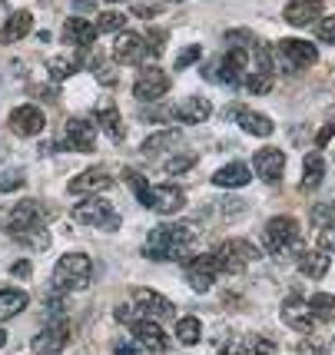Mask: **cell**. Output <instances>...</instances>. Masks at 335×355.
I'll use <instances>...</instances> for the list:
<instances>
[{"label":"cell","mask_w":335,"mask_h":355,"mask_svg":"<svg viewBox=\"0 0 335 355\" xmlns=\"http://www.w3.org/2000/svg\"><path fill=\"white\" fill-rule=\"evenodd\" d=\"M193 226L186 223H160L153 226L146 243H143V256L153 263H166V259H186V249L193 239Z\"/></svg>","instance_id":"6da1fadb"},{"label":"cell","mask_w":335,"mask_h":355,"mask_svg":"<svg viewBox=\"0 0 335 355\" xmlns=\"http://www.w3.org/2000/svg\"><path fill=\"white\" fill-rule=\"evenodd\" d=\"M266 249L273 256H302V232L292 216H275L266 223Z\"/></svg>","instance_id":"7a4b0ae2"},{"label":"cell","mask_w":335,"mask_h":355,"mask_svg":"<svg viewBox=\"0 0 335 355\" xmlns=\"http://www.w3.org/2000/svg\"><path fill=\"white\" fill-rule=\"evenodd\" d=\"M90 276H93V263L87 256H80V252H67V256L57 259V266H53V286H57L60 293L90 286Z\"/></svg>","instance_id":"3957f363"},{"label":"cell","mask_w":335,"mask_h":355,"mask_svg":"<svg viewBox=\"0 0 335 355\" xmlns=\"http://www.w3.org/2000/svg\"><path fill=\"white\" fill-rule=\"evenodd\" d=\"M74 219L83 223V226H93V230H120V213L110 206L107 200H83L74 206Z\"/></svg>","instance_id":"277c9868"},{"label":"cell","mask_w":335,"mask_h":355,"mask_svg":"<svg viewBox=\"0 0 335 355\" xmlns=\"http://www.w3.org/2000/svg\"><path fill=\"white\" fill-rule=\"evenodd\" d=\"M169 90V73L166 70H160V67H143L139 70L137 83H133V96L143 100V103H156V100H163Z\"/></svg>","instance_id":"5b68a950"},{"label":"cell","mask_w":335,"mask_h":355,"mask_svg":"<svg viewBox=\"0 0 335 355\" xmlns=\"http://www.w3.org/2000/svg\"><path fill=\"white\" fill-rule=\"evenodd\" d=\"M216 252L223 259V272H239V269H246L249 263L259 259V249L252 246V243H246V239H226Z\"/></svg>","instance_id":"8992f818"},{"label":"cell","mask_w":335,"mask_h":355,"mask_svg":"<svg viewBox=\"0 0 335 355\" xmlns=\"http://www.w3.org/2000/svg\"><path fill=\"white\" fill-rule=\"evenodd\" d=\"M130 332H133V339L146 349V352H166L169 349V339L166 332H163V325L150 319V315H137L133 322H130Z\"/></svg>","instance_id":"52a82bcc"},{"label":"cell","mask_w":335,"mask_h":355,"mask_svg":"<svg viewBox=\"0 0 335 355\" xmlns=\"http://www.w3.org/2000/svg\"><path fill=\"white\" fill-rule=\"evenodd\" d=\"M70 342V325L63 319H46V325L31 339L33 352H63Z\"/></svg>","instance_id":"ba28073f"},{"label":"cell","mask_w":335,"mask_h":355,"mask_svg":"<svg viewBox=\"0 0 335 355\" xmlns=\"http://www.w3.org/2000/svg\"><path fill=\"white\" fill-rule=\"evenodd\" d=\"M186 206V193L180 186H150V196H146V209L160 213V216H173Z\"/></svg>","instance_id":"9c48e42d"},{"label":"cell","mask_w":335,"mask_h":355,"mask_svg":"<svg viewBox=\"0 0 335 355\" xmlns=\"http://www.w3.org/2000/svg\"><path fill=\"white\" fill-rule=\"evenodd\" d=\"M216 80H223L229 87H236V83H243L246 73H249V50H239V46H232L223 60L216 63Z\"/></svg>","instance_id":"30bf717a"},{"label":"cell","mask_w":335,"mask_h":355,"mask_svg":"<svg viewBox=\"0 0 335 355\" xmlns=\"http://www.w3.org/2000/svg\"><path fill=\"white\" fill-rule=\"evenodd\" d=\"M282 322L289 325V329H295L299 336H312V329H316V315H312V309H309V302H302V299H286L282 302Z\"/></svg>","instance_id":"8fae6325"},{"label":"cell","mask_w":335,"mask_h":355,"mask_svg":"<svg viewBox=\"0 0 335 355\" xmlns=\"http://www.w3.org/2000/svg\"><path fill=\"white\" fill-rule=\"evenodd\" d=\"M33 226H44L40 202H33V200L17 202L14 209H10V216H7V232H10V236H20V232L33 230Z\"/></svg>","instance_id":"7c38bea8"},{"label":"cell","mask_w":335,"mask_h":355,"mask_svg":"<svg viewBox=\"0 0 335 355\" xmlns=\"http://www.w3.org/2000/svg\"><path fill=\"white\" fill-rule=\"evenodd\" d=\"M133 302H137V312L139 315H150V319H169L173 315V302H169L166 295L153 293V289H133Z\"/></svg>","instance_id":"4fadbf2b"},{"label":"cell","mask_w":335,"mask_h":355,"mask_svg":"<svg viewBox=\"0 0 335 355\" xmlns=\"http://www.w3.org/2000/svg\"><path fill=\"white\" fill-rule=\"evenodd\" d=\"M252 173L266 183H279L286 173V153L282 150H259L252 156Z\"/></svg>","instance_id":"5bb4252c"},{"label":"cell","mask_w":335,"mask_h":355,"mask_svg":"<svg viewBox=\"0 0 335 355\" xmlns=\"http://www.w3.org/2000/svg\"><path fill=\"white\" fill-rule=\"evenodd\" d=\"M63 139H67V146L76 150V153H90L93 143H96V120H70V123L63 126Z\"/></svg>","instance_id":"9a60e30c"},{"label":"cell","mask_w":335,"mask_h":355,"mask_svg":"<svg viewBox=\"0 0 335 355\" xmlns=\"http://www.w3.org/2000/svg\"><path fill=\"white\" fill-rule=\"evenodd\" d=\"M279 53H282L286 63L295 67V70H305V67H312V63L319 60V50H316L312 44H305V40H295V37L279 40Z\"/></svg>","instance_id":"2e32d148"},{"label":"cell","mask_w":335,"mask_h":355,"mask_svg":"<svg viewBox=\"0 0 335 355\" xmlns=\"http://www.w3.org/2000/svg\"><path fill=\"white\" fill-rule=\"evenodd\" d=\"M10 130H14L17 137H37L44 130V113L33 107V103H24V107H17L10 113Z\"/></svg>","instance_id":"e0dca14e"},{"label":"cell","mask_w":335,"mask_h":355,"mask_svg":"<svg viewBox=\"0 0 335 355\" xmlns=\"http://www.w3.org/2000/svg\"><path fill=\"white\" fill-rule=\"evenodd\" d=\"M209 113H213V107H209L206 96H186V100H180L176 107L169 110V116L180 120V123H203Z\"/></svg>","instance_id":"ac0fdd59"},{"label":"cell","mask_w":335,"mask_h":355,"mask_svg":"<svg viewBox=\"0 0 335 355\" xmlns=\"http://www.w3.org/2000/svg\"><path fill=\"white\" fill-rule=\"evenodd\" d=\"M110 186H113V176L96 166V170H87V173H80V176H74L67 189H70L74 196H83V193H103Z\"/></svg>","instance_id":"d6986e66"},{"label":"cell","mask_w":335,"mask_h":355,"mask_svg":"<svg viewBox=\"0 0 335 355\" xmlns=\"http://www.w3.org/2000/svg\"><path fill=\"white\" fill-rule=\"evenodd\" d=\"M282 17L289 27H309L316 17H322V0H289Z\"/></svg>","instance_id":"ffe728a7"},{"label":"cell","mask_w":335,"mask_h":355,"mask_svg":"<svg viewBox=\"0 0 335 355\" xmlns=\"http://www.w3.org/2000/svg\"><path fill=\"white\" fill-rule=\"evenodd\" d=\"M236 120H239V126H243L249 137H273V120L266 116V113H259V110H246V107H236L229 110Z\"/></svg>","instance_id":"44dd1931"},{"label":"cell","mask_w":335,"mask_h":355,"mask_svg":"<svg viewBox=\"0 0 335 355\" xmlns=\"http://www.w3.org/2000/svg\"><path fill=\"white\" fill-rule=\"evenodd\" d=\"M93 120H96V126H100V130H103V133H107L113 143H120V139L126 137V126H123L120 110L113 107L110 100H103V103L96 107V116H93Z\"/></svg>","instance_id":"7402d4cb"},{"label":"cell","mask_w":335,"mask_h":355,"mask_svg":"<svg viewBox=\"0 0 335 355\" xmlns=\"http://www.w3.org/2000/svg\"><path fill=\"white\" fill-rule=\"evenodd\" d=\"M146 53V40L139 33H120L117 44H113V57L117 63H139Z\"/></svg>","instance_id":"603a6c76"},{"label":"cell","mask_w":335,"mask_h":355,"mask_svg":"<svg viewBox=\"0 0 335 355\" xmlns=\"http://www.w3.org/2000/svg\"><path fill=\"white\" fill-rule=\"evenodd\" d=\"M96 27H93L90 20H83V17H70L67 24H63V40L70 46H93L96 40Z\"/></svg>","instance_id":"cb8c5ba5"},{"label":"cell","mask_w":335,"mask_h":355,"mask_svg":"<svg viewBox=\"0 0 335 355\" xmlns=\"http://www.w3.org/2000/svg\"><path fill=\"white\" fill-rule=\"evenodd\" d=\"M33 27V17L31 10H17V14L7 17V24H3V31H0V44H17V40H24Z\"/></svg>","instance_id":"d4e9b609"},{"label":"cell","mask_w":335,"mask_h":355,"mask_svg":"<svg viewBox=\"0 0 335 355\" xmlns=\"http://www.w3.org/2000/svg\"><path fill=\"white\" fill-rule=\"evenodd\" d=\"M249 166L246 163H229V166H223V170H216L213 183L223 186V189H239V186H249Z\"/></svg>","instance_id":"484cf974"},{"label":"cell","mask_w":335,"mask_h":355,"mask_svg":"<svg viewBox=\"0 0 335 355\" xmlns=\"http://www.w3.org/2000/svg\"><path fill=\"white\" fill-rule=\"evenodd\" d=\"M299 272L309 279H322L325 272H329V252L325 249H316V252H305L299 256Z\"/></svg>","instance_id":"4316f807"},{"label":"cell","mask_w":335,"mask_h":355,"mask_svg":"<svg viewBox=\"0 0 335 355\" xmlns=\"http://www.w3.org/2000/svg\"><path fill=\"white\" fill-rule=\"evenodd\" d=\"M322 180H325V159H322V153H309L302 170V189H319Z\"/></svg>","instance_id":"83f0119b"},{"label":"cell","mask_w":335,"mask_h":355,"mask_svg":"<svg viewBox=\"0 0 335 355\" xmlns=\"http://www.w3.org/2000/svg\"><path fill=\"white\" fill-rule=\"evenodd\" d=\"M20 309H27V293H20V289H0V322L17 315Z\"/></svg>","instance_id":"f1b7e54d"},{"label":"cell","mask_w":335,"mask_h":355,"mask_svg":"<svg viewBox=\"0 0 335 355\" xmlns=\"http://www.w3.org/2000/svg\"><path fill=\"white\" fill-rule=\"evenodd\" d=\"M180 133L176 130H163V133H156V137L143 139V153L153 156V153H163V150H173V146H180Z\"/></svg>","instance_id":"f546056e"},{"label":"cell","mask_w":335,"mask_h":355,"mask_svg":"<svg viewBox=\"0 0 335 355\" xmlns=\"http://www.w3.org/2000/svg\"><path fill=\"white\" fill-rule=\"evenodd\" d=\"M46 67H50V77L53 80H67L70 73H76L83 67V46H80V57H53Z\"/></svg>","instance_id":"4dcf8cb0"},{"label":"cell","mask_w":335,"mask_h":355,"mask_svg":"<svg viewBox=\"0 0 335 355\" xmlns=\"http://www.w3.org/2000/svg\"><path fill=\"white\" fill-rule=\"evenodd\" d=\"M309 309L316 315V322H332L335 319V295H329V293L312 295V299H309Z\"/></svg>","instance_id":"1f68e13d"},{"label":"cell","mask_w":335,"mask_h":355,"mask_svg":"<svg viewBox=\"0 0 335 355\" xmlns=\"http://www.w3.org/2000/svg\"><path fill=\"white\" fill-rule=\"evenodd\" d=\"M176 336H180L183 345H196V342L203 339V322H199L196 315H186V319L176 322Z\"/></svg>","instance_id":"d6a6232c"},{"label":"cell","mask_w":335,"mask_h":355,"mask_svg":"<svg viewBox=\"0 0 335 355\" xmlns=\"http://www.w3.org/2000/svg\"><path fill=\"white\" fill-rule=\"evenodd\" d=\"M243 87L249 93H259V96H262V93H269V90H273V70H262V67H259V70H249V73H246V80H243Z\"/></svg>","instance_id":"836d02e7"},{"label":"cell","mask_w":335,"mask_h":355,"mask_svg":"<svg viewBox=\"0 0 335 355\" xmlns=\"http://www.w3.org/2000/svg\"><path fill=\"white\" fill-rule=\"evenodd\" d=\"M17 243H24V246H31V249H46L50 246V232L44 230V226H33V230L27 232H20V236H14Z\"/></svg>","instance_id":"e575fe53"},{"label":"cell","mask_w":335,"mask_h":355,"mask_svg":"<svg viewBox=\"0 0 335 355\" xmlns=\"http://www.w3.org/2000/svg\"><path fill=\"white\" fill-rule=\"evenodd\" d=\"M123 27H126V17L120 10H107V14H100V20H96V31L100 33H120Z\"/></svg>","instance_id":"d590c367"},{"label":"cell","mask_w":335,"mask_h":355,"mask_svg":"<svg viewBox=\"0 0 335 355\" xmlns=\"http://www.w3.org/2000/svg\"><path fill=\"white\" fill-rule=\"evenodd\" d=\"M186 279H189V286L196 289V293H209V286H213V272H206V269H196V266H186Z\"/></svg>","instance_id":"8d00e7d4"},{"label":"cell","mask_w":335,"mask_h":355,"mask_svg":"<svg viewBox=\"0 0 335 355\" xmlns=\"http://www.w3.org/2000/svg\"><path fill=\"white\" fill-rule=\"evenodd\" d=\"M229 46H239V50H252V46L259 44V37L252 31H226V37H223Z\"/></svg>","instance_id":"74e56055"},{"label":"cell","mask_w":335,"mask_h":355,"mask_svg":"<svg viewBox=\"0 0 335 355\" xmlns=\"http://www.w3.org/2000/svg\"><path fill=\"white\" fill-rule=\"evenodd\" d=\"M123 180H126V183L133 186L137 200L143 202V206H146V196H150V183H146V180H143V176H139L137 170H123Z\"/></svg>","instance_id":"f35d334b"},{"label":"cell","mask_w":335,"mask_h":355,"mask_svg":"<svg viewBox=\"0 0 335 355\" xmlns=\"http://www.w3.org/2000/svg\"><path fill=\"white\" fill-rule=\"evenodd\" d=\"M199 57H203V50H199V44H189V46L183 50V53L176 57V70H186V67H193V63H196Z\"/></svg>","instance_id":"ab89813d"},{"label":"cell","mask_w":335,"mask_h":355,"mask_svg":"<svg viewBox=\"0 0 335 355\" xmlns=\"http://www.w3.org/2000/svg\"><path fill=\"white\" fill-rule=\"evenodd\" d=\"M316 33H319L322 44H332L335 46V17H322L319 27H316Z\"/></svg>","instance_id":"60d3db41"},{"label":"cell","mask_w":335,"mask_h":355,"mask_svg":"<svg viewBox=\"0 0 335 355\" xmlns=\"http://www.w3.org/2000/svg\"><path fill=\"white\" fill-rule=\"evenodd\" d=\"M24 186V173L14 170V173H3L0 176V193H7V189H20Z\"/></svg>","instance_id":"b9f144b4"},{"label":"cell","mask_w":335,"mask_h":355,"mask_svg":"<svg viewBox=\"0 0 335 355\" xmlns=\"http://www.w3.org/2000/svg\"><path fill=\"white\" fill-rule=\"evenodd\" d=\"M246 352H275V345L259 339V336H249V339H246Z\"/></svg>","instance_id":"7bdbcfd3"},{"label":"cell","mask_w":335,"mask_h":355,"mask_svg":"<svg viewBox=\"0 0 335 355\" xmlns=\"http://www.w3.org/2000/svg\"><path fill=\"white\" fill-rule=\"evenodd\" d=\"M319 249H325V252H335V226H325V230L319 232Z\"/></svg>","instance_id":"ee69618b"},{"label":"cell","mask_w":335,"mask_h":355,"mask_svg":"<svg viewBox=\"0 0 335 355\" xmlns=\"http://www.w3.org/2000/svg\"><path fill=\"white\" fill-rule=\"evenodd\" d=\"M193 163H196L193 156H180V159H169V163H166V170H169V173H183V170H189Z\"/></svg>","instance_id":"f6af8a7d"},{"label":"cell","mask_w":335,"mask_h":355,"mask_svg":"<svg viewBox=\"0 0 335 355\" xmlns=\"http://www.w3.org/2000/svg\"><path fill=\"white\" fill-rule=\"evenodd\" d=\"M332 137H335V123H329V126H322V130H319V137H316V143H319V146H325V143H329Z\"/></svg>","instance_id":"bcb514c9"},{"label":"cell","mask_w":335,"mask_h":355,"mask_svg":"<svg viewBox=\"0 0 335 355\" xmlns=\"http://www.w3.org/2000/svg\"><path fill=\"white\" fill-rule=\"evenodd\" d=\"M96 80H100V83H113V80H117V73H113V70H110V67H96Z\"/></svg>","instance_id":"7dc6e473"},{"label":"cell","mask_w":335,"mask_h":355,"mask_svg":"<svg viewBox=\"0 0 335 355\" xmlns=\"http://www.w3.org/2000/svg\"><path fill=\"white\" fill-rule=\"evenodd\" d=\"M295 352L302 355V352H322V345H316V342H299L295 345Z\"/></svg>","instance_id":"c3c4849f"},{"label":"cell","mask_w":335,"mask_h":355,"mask_svg":"<svg viewBox=\"0 0 335 355\" xmlns=\"http://www.w3.org/2000/svg\"><path fill=\"white\" fill-rule=\"evenodd\" d=\"M156 14V3H137V17H153Z\"/></svg>","instance_id":"681fc988"},{"label":"cell","mask_w":335,"mask_h":355,"mask_svg":"<svg viewBox=\"0 0 335 355\" xmlns=\"http://www.w3.org/2000/svg\"><path fill=\"white\" fill-rule=\"evenodd\" d=\"M74 7H76V10H83V14H87V10L93 14V10H96V0H76Z\"/></svg>","instance_id":"f907efd6"},{"label":"cell","mask_w":335,"mask_h":355,"mask_svg":"<svg viewBox=\"0 0 335 355\" xmlns=\"http://www.w3.org/2000/svg\"><path fill=\"white\" fill-rule=\"evenodd\" d=\"M14 276H20V279L31 276V263H27V259H24V263H17V266H14Z\"/></svg>","instance_id":"816d5d0a"},{"label":"cell","mask_w":335,"mask_h":355,"mask_svg":"<svg viewBox=\"0 0 335 355\" xmlns=\"http://www.w3.org/2000/svg\"><path fill=\"white\" fill-rule=\"evenodd\" d=\"M3 345H7V332L0 329V349H3Z\"/></svg>","instance_id":"f5cc1de1"},{"label":"cell","mask_w":335,"mask_h":355,"mask_svg":"<svg viewBox=\"0 0 335 355\" xmlns=\"http://www.w3.org/2000/svg\"><path fill=\"white\" fill-rule=\"evenodd\" d=\"M173 3H183V0H173Z\"/></svg>","instance_id":"db71d44e"},{"label":"cell","mask_w":335,"mask_h":355,"mask_svg":"<svg viewBox=\"0 0 335 355\" xmlns=\"http://www.w3.org/2000/svg\"><path fill=\"white\" fill-rule=\"evenodd\" d=\"M110 3H120V0H110Z\"/></svg>","instance_id":"11a10c76"}]
</instances>
